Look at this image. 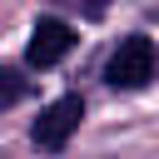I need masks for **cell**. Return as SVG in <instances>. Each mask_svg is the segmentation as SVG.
Masks as SVG:
<instances>
[{"mask_svg":"<svg viewBox=\"0 0 159 159\" xmlns=\"http://www.w3.org/2000/svg\"><path fill=\"white\" fill-rule=\"evenodd\" d=\"M154 75H159V50H154V40H144V35L119 40V50L109 55V70H104V80H109L114 89H144Z\"/></svg>","mask_w":159,"mask_h":159,"instance_id":"6da1fadb","label":"cell"},{"mask_svg":"<svg viewBox=\"0 0 159 159\" xmlns=\"http://www.w3.org/2000/svg\"><path fill=\"white\" fill-rule=\"evenodd\" d=\"M80 119H84V99L80 94H65V99H55L50 109H40V119H35V129H30V139L40 144V149H65L70 144V134L80 129Z\"/></svg>","mask_w":159,"mask_h":159,"instance_id":"7a4b0ae2","label":"cell"},{"mask_svg":"<svg viewBox=\"0 0 159 159\" xmlns=\"http://www.w3.org/2000/svg\"><path fill=\"white\" fill-rule=\"evenodd\" d=\"M70 45H75V30H70L65 20H40V25L30 30L25 60H30L35 70H50V65H60V60L70 55Z\"/></svg>","mask_w":159,"mask_h":159,"instance_id":"3957f363","label":"cell"},{"mask_svg":"<svg viewBox=\"0 0 159 159\" xmlns=\"http://www.w3.org/2000/svg\"><path fill=\"white\" fill-rule=\"evenodd\" d=\"M25 89H30V84H25V80L15 75V70H0V109L20 104V99H25Z\"/></svg>","mask_w":159,"mask_h":159,"instance_id":"277c9868","label":"cell"},{"mask_svg":"<svg viewBox=\"0 0 159 159\" xmlns=\"http://www.w3.org/2000/svg\"><path fill=\"white\" fill-rule=\"evenodd\" d=\"M84 15H89V20H99V15H104V0H84Z\"/></svg>","mask_w":159,"mask_h":159,"instance_id":"5b68a950","label":"cell"}]
</instances>
